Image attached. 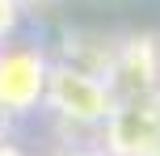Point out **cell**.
I'll use <instances>...</instances> for the list:
<instances>
[{"instance_id": "6da1fadb", "label": "cell", "mask_w": 160, "mask_h": 156, "mask_svg": "<svg viewBox=\"0 0 160 156\" xmlns=\"http://www.w3.org/2000/svg\"><path fill=\"white\" fill-rule=\"evenodd\" d=\"M51 80V59L38 42L0 38V114H30L42 106Z\"/></svg>"}, {"instance_id": "7a4b0ae2", "label": "cell", "mask_w": 160, "mask_h": 156, "mask_svg": "<svg viewBox=\"0 0 160 156\" xmlns=\"http://www.w3.org/2000/svg\"><path fill=\"white\" fill-rule=\"evenodd\" d=\"M42 106H55L72 123H105L110 110H114V93L93 72H80V68H68V63H51V80H47Z\"/></svg>"}, {"instance_id": "3957f363", "label": "cell", "mask_w": 160, "mask_h": 156, "mask_svg": "<svg viewBox=\"0 0 160 156\" xmlns=\"http://www.w3.org/2000/svg\"><path fill=\"white\" fill-rule=\"evenodd\" d=\"M105 131L118 156H160V97H122L114 101Z\"/></svg>"}, {"instance_id": "277c9868", "label": "cell", "mask_w": 160, "mask_h": 156, "mask_svg": "<svg viewBox=\"0 0 160 156\" xmlns=\"http://www.w3.org/2000/svg\"><path fill=\"white\" fill-rule=\"evenodd\" d=\"M17 25V0H0V38H8Z\"/></svg>"}]
</instances>
